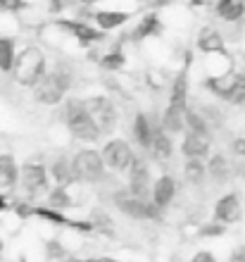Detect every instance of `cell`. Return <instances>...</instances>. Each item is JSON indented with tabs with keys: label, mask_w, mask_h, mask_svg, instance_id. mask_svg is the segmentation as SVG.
Wrapping results in <instances>:
<instances>
[{
	"label": "cell",
	"mask_w": 245,
	"mask_h": 262,
	"mask_svg": "<svg viewBox=\"0 0 245 262\" xmlns=\"http://www.w3.org/2000/svg\"><path fill=\"white\" fill-rule=\"evenodd\" d=\"M181 155L186 160H207L212 155V136L186 131L181 138Z\"/></svg>",
	"instance_id": "7c38bea8"
},
{
	"label": "cell",
	"mask_w": 245,
	"mask_h": 262,
	"mask_svg": "<svg viewBox=\"0 0 245 262\" xmlns=\"http://www.w3.org/2000/svg\"><path fill=\"white\" fill-rule=\"evenodd\" d=\"M98 62H100V67L105 69V72H119V69L126 64V55H124L122 43H115L107 53H102Z\"/></svg>",
	"instance_id": "484cf974"
},
{
	"label": "cell",
	"mask_w": 245,
	"mask_h": 262,
	"mask_svg": "<svg viewBox=\"0 0 245 262\" xmlns=\"http://www.w3.org/2000/svg\"><path fill=\"white\" fill-rule=\"evenodd\" d=\"M46 195H48V207H53V210L64 212V210H69V207H72V195H69V191L64 186L50 188Z\"/></svg>",
	"instance_id": "f1b7e54d"
},
{
	"label": "cell",
	"mask_w": 245,
	"mask_h": 262,
	"mask_svg": "<svg viewBox=\"0 0 245 262\" xmlns=\"http://www.w3.org/2000/svg\"><path fill=\"white\" fill-rule=\"evenodd\" d=\"M212 214H214V222H221L226 227L240 222V217H243V205H240L238 193H224L214 203Z\"/></svg>",
	"instance_id": "4fadbf2b"
},
{
	"label": "cell",
	"mask_w": 245,
	"mask_h": 262,
	"mask_svg": "<svg viewBox=\"0 0 245 262\" xmlns=\"http://www.w3.org/2000/svg\"><path fill=\"white\" fill-rule=\"evenodd\" d=\"M3 250H5V243H3V238H0V257H3Z\"/></svg>",
	"instance_id": "7bdbcfd3"
},
{
	"label": "cell",
	"mask_w": 245,
	"mask_h": 262,
	"mask_svg": "<svg viewBox=\"0 0 245 262\" xmlns=\"http://www.w3.org/2000/svg\"><path fill=\"white\" fill-rule=\"evenodd\" d=\"M79 262H119V260H115V257H86V260Z\"/></svg>",
	"instance_id": "f35d334b"
},
{
	"label": "cell",
	"mask_w": 245,
	"mask_h": 262,
	"mask_svg": "<svg viewBox=\"0 0 245 262\" xmlns=\"http://www.w3.org/2000/svg\"><path fill=\"white\" fill-rule=\"evenodd\" d=\"M19 184V162L12 152H0V191H12Z\"/></svg>",
	"instance_id": "44dd1931"
},
{
	"label": "cell",
	"mask_w": 245,
	"mask_h": 262,
	"mask_svg": "<svg viewBox=\"0 0 245 262\" xmlns=\"http://www.w3.org/2000/svg\"><path fill=\"white\" fill-rule=\"evenodd\" d=\"M164 31V24L160 19L157 12H148L145 17H141V21L136 24V29L131 31V41L133 43H141L145 38H155V36H162Z\"/></svg>",
	"instance_id": "ffe728a7"
},
{
	"label": "cell",
	"mask_w": 245,
	"mask_h": 262,
	"mask_svg": "<svg viewBox=\"0 0 245 262\" xmlns=\"http://www.w3.org/2000/svg\"><path fill=\"white\" fill-rule=\"evenodd\" d=\"M46 257H48V260H64V257H67V250L62 248L60 241H48L46 243Z\"/></svg>",
	"instance_id": "1f68e13d"
},
{
	"label": "cell",
	"mask_w": 245,
	"mask_h": 262,
	"mask_svg": "<svg viewBox=\"0 0 245 262\" xmlns=\"http://www.w3.org/2000/svg\"><path fill=\"white\" fill-rule=\"evenodd\" d=\"M91 19L96 21V27L100 31H115V29L124 27L126 21L131 19V12H124V10H96Z\"/></svg>",
	"instance_id": "7402d4cb"
},
{
	"label": "cell",
	"mask_w": 245,
	"mask_h": 262,
	"mask_svg": "<svg viewBox=\"0 0 245 262\" xmlns=\"http://www.w3.org/2000/svg\"><path fill=\"white\" fill-rule=\"evenodd\" d=\"M226 234V224H221V222H210V224H205L203 229H200V236H221Z\"/></svg>",
	"instance_id": "836d02e7"
},
{
	"label": "cell",
	"mask_w": 245,
	"mask_h": 262,
	"mask_svg": "<svg viewBox=\"0 0 245 262\" xmlns=\"http://www.w3.org/2000/svg\"><path fill=\"white\" fill-rule=\"evenodd\" d=\"M79 3H81V5H98V3H102V0H79Z\"/></svg>",
	"instance_id": "60d3db41"
},
{
	"label": "cell",
	"mask_w": 245,
	"mask_h": 262,
	"mask_svg": "<svg viewBox=\"0 0 245 262\" xmlns=\"http://www.w3.org/2000/svg\"><path fill=\"white\" fill-rule=\"evenodd\" d=\"M53 27L62 29L67 36H72L79 46H83V48H93L96 43H102L105 38H107V34L105 31H100L98 27H93L91 21L86 19H69V17H57V19L53 21Z\"/></svg>",
	"instance_id": "8992f818"
},
{
	"label": "cell",
	"mask_w": 245,
	"mask_h": 262,
	"mask_svg": "<svg viewBox=\"0 0 245 262\" xmlns=\"http://www.w3.org/2000/svg\"><path fill=\"white\" fill-rule=\"evenodd\" d=\"M231 152L240 165H245V136H236L231 141Z\"/></svg>",
	"instance_id": "d6a6232c"
},
{
	"label": "cell",
	"mask_w": 245,
	"mask_h": 262,
	"mask_svg": "<svg viewBox=\"0 0 245 262\" xmlns=\"http://www.w3.org/2000/svg\"><path fill=\"white\" fill-rule=\"evenodd\" d=\"M197 50L203 55H226V41L224 36L219 34L217 29L212 27H203L197 31V41H195Z\"/></svg>",
	"instance_id": "2e32d148"
},
{
	"label": "cell",
	"mask_w": 245,
	"mask_h": 262,
	"mask_svg": "<svg viewBox=\"0 0 245 262\" xmlns=\"http://www.w3.org/2000/svg\"><path fill=\"white\" fill-rule=\"evenodd\" d=\"M72 86H74V69L64 62H57L53 69L46 72V76L31 91H34L36 103L53 107V105H60L64 100V96H67V91Z\"/></svg>",
	"instance_id": "6da1fadb"
},
{
	"label": "cell",
	"mask_w": 245,
	"mask_h": 262,
	"mask_svg": "<svg viewBox=\"0 0 245 262\" xmlns=\"http://www.w3.org/2000/svg\"><path fill=\"white\" fill-rule=\"evenodd\" d=\"M207 177V169H205V160H186L184 162V179L186 184L191 186H200Z\"/></svg>",
	"instance_id": "83f0119b"
},
{
	"label": "cell",
	"mask_w": 245,
	"mask_h": 262,
	"mask_svg": "<svg viewBox=\"0 0 245 262\" xmlns=\"http://www.w3.org/2000/svg\"><path fill=\"white\" fill-rule=\"evenodd\" d=\"M141 3H148V5H152V7H160V5H167L169 0H141Z\"/></svg>",
	"instance_id": "ab89813d"
},
{
	"label": "cell",
	"mask_w": 245,
	"mask_h": 262,
	"mask_svg": "<svg viewBox=\"0 0 245 262\" xmlns=\"http://www.w3.org/2000/svg\"><path fill=\"white\" fill-rule=\"evenodd\" d=\"M72 165H74V174L79 184H86V186H96L107 179V167L100 158V150H93V148H81L79 152H74L72 158Z\"/></svg>",
	"instance_id": "277c9868"
},
{
	"label": "cell",
	"mask_w": 245,
	"mask_h": 262,
	"mask_svg": "<svg viewBox=\"0 0 245 262\" xmlns=\"http://www.w3.org/2000/svg\"><path fill=\"white\" fill-rule=\"evenodd\" d=\"M48 174L50 179L55 181V186H74V184H79L76 181V174H74V165H72V158H64V155H60V158H55L53 162L48 165Z\"/></svg>",
	"instance_id": "e0dca14e"
},
{
	"label": "cell",
	"mask_w": 245,
	"mask_h": 262,
	"mask_svg": "<svg viewBox=\"0 0 245 262\" xmlns=\"http://www.w3.org/2000/svg\"><path fill=\"white\" fill-rule=\"evenodd\" d=\"M214 12L226 24H238L245 19V0H217Z\"/></svg>",
	"instance_id": "cb8c5ba5"
},
{
	"label": "cell",
	"mask_w": 245,
	"mask_h": 262,
	"mask_svg": "<svg viewBox=\"0 0 245 262\" xmlns=\"http://www.w3.org/2000/svg\"><path fill=\"white\" fill-rule=\"evenodd\" d=\"M191 67H193V53L188 50L184 60V67L176 72L174 81L169 89V103L174 105H186L188 103V91H191Z\"/></svg>",
	"instance_id": "8fae6325"
},
{
	"label": "cell",
	"mask_w": 245,
	"mask_h": 262,
	"mask_svg": "<svg viewBox=\"0 0 245 262\" xmlns=\"http://www.w3.org/2000/svg\"><path fill=\"white\" fill-rule=\"evenodd\" d=\"M67 5H69V0H48V10L53 14H60Z\"/></svg>",
	"instance_id": "d590c367"
},
{
	"label": "cell",
	"mask_w": 245,
	"mask_h": 262,
	"mask_svg": "<svg viewBox=\"0 0 245 262\" xmlns=\"http://www.w3.org/2000/svg\"><path fill=\"white\" fill-rule=\"evenodd\" d=\"M176 179L171 177V174H162V177H157L155 181H152V191H150V200L155 203L160 210H167V207L174 203V198H176Z\"/></svg>",
	"instance_id": "5bb4252c"
},
{
	"label": "cell",
	"mask_w": 245,
	"mask_h": 262,
	"mask_svg": "<svg viewBox=\"0 0 245 262\" xmlns=\"http://www.w3.org/2000/svg\"><path fill=\"white\" fill-rule=\"evenodd\" d=\"M191 262H219V260L214 257V253H210V250H197L195 255L191 257Z\"/></svg>",
	"instance_id": "e575fe53"
},
{
	"label": "cell",
	"mask_w": 245,
	"mask_h": 262,
	"mask_svg": "<svg viewBox=\"0 0 245 262\" xmlns=\"http://www.w3.org/2000/svg\"><path fill=\"white\" fill-rule=\"evenodd\" d=\"M62 119H64L69 134H72L76 141L88 143V145L100 141L102 134H100V129H98V124L93 122V117L88 115L83 100H79V98L67 100V103H64V110H62Z\"/></svg>",
	"instance_id": "3957f363"
},
{
	"label": "cell",
	"mask_w": 245,
	"mask_h": 262,
	"mask_svg": "<svg viewBox=\"0 0 245 262\" xmlns=\"http://www.w3.org/2000/svg\"><path fill=\"white\" fill-rule=\"evenodd\" d=\"M188 105V103H186ZM186 105H174V103H167L164 107L162 117H160V126H162L169 136H179L186 131V122H184V110Z\"/></svg>",
	"instance_id": "d6986e66"
},
{
	"label": "cell",
	"mask_w": 245,
	"mask_h": 262,
	"mask_svg": "<svg viewBox=\"0 0 245 262\" xmlns=\"http://www.w3.org/2000/svg\"><path fill=\"white\" fill-rule=\"evenodd\" d=\"M19 184L24 188V193L29 198H38V195H46L50 191V174L48 167L43 162H34L29 160L24 165H19Z\"/></svg>",
	"instance_id": "ba28073f"
},
{
	"label": "cell",
	"mask_w": 245,
	"mask_h": 262,
	"mask_svg": "<svg viewBox=\"0 0 245 262\" xmlns=\"http://www.w3.org/2000/svg\"><path fill=\"white\" fill-rule=\"evenodd\" d=\"M155 119L145 115V112H136L133 117V124H131V131H133V138L136 143L141 145V150L148 152L150 150V143H152V134H155Z\"/></svg>",
	"instance_id": "ac0fdd59"
},
{
	"label": "cell",
	"mask_w": 245,
	"mask_h": 262,
	"mask_svg": "<svg viewBox=\"0 0 245 262\" xmlns=\"http://www.w3.org/2000/svg\"><path fill=\"white\" fill-rule=\"evenodd\" d=\"M193 7H200V5H207V0H191Z\"/></svg>",
	"instance_id": "b9f144b4"
},
{
	"label": "cell",
	"mask_w": 245,
	"mask_h": 262,
	"mask_svg": "<svg viewBox=\"0 0 245 262\" xmlns=\"http://www.w3.org/2000/svg\"><path fill=\"white\" fill-rule=\"evenodd\" d=\"M83 105H86V110H88V115L98 124L102 136H105V134H112V131L117 129V124H119V112H117V105L112 103L107 96L98 93V96L83 98Z\"/></svg>",
	"instance_id": "52a82bcc"
},
{
	"label": "cell",
	"mask_w": 245,
	"mask_h": 262,
	"mask_svg": "<svg viewBox=\"0 0 245 262\" xmlns=\"http://www.w3.org/2000/svg\"><path fill=\"white\" fill-rule=\"evenodd\" d=\"M229 262H245V246H238V248L233 250L231 255H229Z\"/></svg>",
	"instance_id": "8d00e7d4"
},
{
	"label": "cell",
	"mask_w": 245,
	"mask_h": 262,
	"mask_svg": "<svg viewBox=\"0 0 245 262\" xmlns=\"http://www.w3.org/2000/svg\"><path fill=\"white\" fill-rule=\"evenodd\" d=\"M126 177H129V191L131 195H138V198H150V191H152V172H150V165L145 162L143 155H136L131 167L126 169Z\"/></svg>",
	"instance_id": "30bf717a"
},
{
	"label": "cell",
	"mask_w": 245,
	"mask_h": 262,
	"mask_svg": "<svg viewBox=\"0 0 245 262\" xmlns=\"http://www.w3.org/2000/svg\"><path fill=\"white\" fill-rule=\"evenodd\" d=\"M7 210H10V200H7L5 195H3V191H0V214L7 212Z\"/></svg>",
	"instance_id": "74e56055"
},
{
	"label": "cell",
	"mask_w": 245,
	"mask_h": 262,
	"mask_svg": "<svg viewBox=\"0 0 245 262\" xmlns=\"http://www.w3.org/2000/svg\"><path fill=\"white\" fill-rule=\"evenodd\" d=\"M48 72V60L46 53L36 46H24L21 50H17L14 57V67L10 74L14 76V81L24 86V89H34L36 83L41 81Z\"/></svg>",
	"instance_id": "7a4b0ae2"
},
{
	"label": "cell",
	"mask_w": 245,
	"mask_h": 262,
	"mask_svg": "<svg viewBox=\"0 0 245 262\" xmlns=\"http://www.w3.org/2000/svg\"><path fill=\"white\" fill-rule=\"evenodd\" d=\"M205 169H207V177H210L212 181H217V184H224V181L231 179V162H229V158H226L224 152H214V155H210L207 158V162H205Z\"/></svg>",
	"instance_id": "603a6c76"
},
{
	"label": "cell",
	"mask_w": 245,
	"mask_h": 262,
	"mask_svg": "<svg viewBox=\"0 0 245 262\" xmlns=\"http://www.w3.org/2000/svg\"><path fill=\"white\" fill-rule=\"evenodd\" d=\"M100 158L109 172L126 174V169H129L133 158H136V152H133L131 143H126L124 138H109L107 143L100 148Z\"/></svg>",
	"instance_id": "9c48e42d"
},
{
	"label": "cell",
	"mask_w": 245,
	"mask_h": 262,
	"mask_svg": "<svg viewBox=\"0 0 245 262\" xmlns=\"http://www.w3.org/2000/svg\"><path fill=\"white\" fill-rule=\"evenodd\" d=\"M17 262H27V257H19V260H17Z\"/></svg>",
	"instance_id": "ee69618b"
},
{
	"label": "cell",
	"mask_w": 245,
	"mask_h": 262,
	"mask_svg": "<svg viewBox=\"0 0 245 262\" xmlns=\"http://www.w3.org/2000/svg\"><path fill=\"white\" fill-rule=\"evenodd\" d=\"M112 200H115L117 210L122 214H126V217H131V220H138V222H160L162 220V210H160L152 200L131 195L126 188L117 191V193L112 195Z\"/></svg>",
	"instance_id": "5b68a950"
},
{
	"label": "cell",
	"mask_w": 245,
	"mask_h": 262,
	"mask_svg": "<svg viewBox=\"0 0 245 262\" xmlns=\"http://www.w3.org/2000/svg\"><path fill=\"white\" fill-rule=\"evenodd\" d=\"M150 158L164 165L174 158V136H169L167 131L160 126V122L155 124V134H152V143H150Z\"/></svg>",
	"instance_id": "9a60e30c"
},
{
	"label": "cell",
	"mask_w": 245,
	"mask_h": 262,
	"mask_svg": "<svg viewBox=\"0 0 245 262\" xmlns=\"http://www.w3.org/2000/svg\"><path fill=\"white\" fill-rule=\"evenodd\" d=\"M197 110H200V115L205 117V122L210 124V129H217V126L224 124V115H221L219 107H214V105H200Z\"/></svg>",
	"instance_id": "f546056e"
},
{
	"label": "cell",
	"mask_w": 245,
	"mask_h": 262,
	"mask_svg": "<svg viewBox=\"0 0 245 262\" xmlns=\"http://www.w3.org/2000/svg\"><path fill=\"white\" fill-rule=\"evenodd\" d=\"M27 0H0V12L3 14H17L21 10H27Z\"/></svg>",
	"instance_id": "4dcf8cb0"
},
{
	"label": "cell",
	"mask_w": 245,
	"mask_h": 262,
	"mask_svg": "<svg viewBox=\"0 0 245 262\" xmlns=\"http://www.w3.org/2000/svg\"><path fill=\"white\" fill-rule=\"evenodd\" d=\"M14 57H17V41L12 36H0V72L3 74L12 72Z\"/></svg>",
	"instance_id": "d4e9b609"
},
{
	"label": "cell",
	"mask_w": 245,
	"mask_h": 262,
	"mask_svg": "<svg viewBox=\"0 0 245 262\" xmlns=\"http://www.w3.org/2000/svg\"><path fill=\"white\" fill-rule=\"evenodd\" d=\"M184 122H186V131H195V134H205V136H212V129L210 124L205 122V117L200 115V110L186 105L184 110Z\"/></svg>",
	"instance_id": "4316f807"
}]
</instances>
